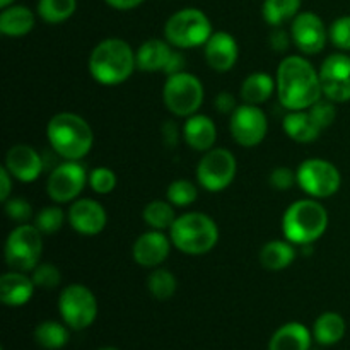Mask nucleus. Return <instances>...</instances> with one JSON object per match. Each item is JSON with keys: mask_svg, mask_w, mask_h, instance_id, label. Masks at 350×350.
Listing matches in <instances>:
<instances>
[{"mask_svg": "<svg viewBox=\"0 0 350 350\" xmlns=\"http://www.w3.org/2000/svg\"><path fill=\"white\" fill-rule=\"evenodd\" d=\"M320 82L323 98L334 103L350 101V57L345 53H332L321 64Z\"/></svg>", "mask_w": 350, "mask_h": 350, "instance_id": "4468645a", "label": "nucleus"}, {"mask_svg": "<svg viewBox=\"0 0 350 350\" xmlns=\"http://www.w3.org/2000/svg\"><path fill=\"white\" fill-rule=\"evenodd\" d=\"M303 0H265L262 16L272 27H280L286 21L294 19L299 14Z\"/></svg>", "mask_w": 350, "mask_h": 350, "instance_id": "c756f323", "label": "nucleus"}, {"mask_svg": "<svg viewBox=\"0 0 350 350\" xmlns=\"http://www.w3.org/2000/svg\"><path fill=\"white\" fill-rule=\"evenodd\" d=\"M77 9V0H38L36 12L46 24H62Z\"/></svg>", "mask_w": 350, "mask_h": 350, "instance_id": "7c9ffc66", "label": "nucleus"}, {"mask_svg": "<svg viewBox=\"0 0 350 350\" xmlns=\"http://www.w3.org/2000/svg\"><path fill=\"white\" fill-rule=\"evenodd\" d=\"M170 238L174 248L185 255H205L219 243V228L214 219L204 212H187L178 215L171 226Z\"/></svg>", "mask_w": 350, "mask_h": 350, "instance_id": "39448f33", "label": "nucleus"}, {"mask_svg": "<svg viewBox=\"0 0 350 350\" xmlns=\"http://www.w3.org/2000/svg\"><path fill=\"white\" fill-rule=\"evenodd\" d=\"M65 224V212L57 205L44 207L34 215V226L40 229L41 234H55Z\"/></svg>", "mask_w": 350, "mask_h": 350, "instance_id": "72a5a7b5", "label": "nucleus"}, {"mask_svg": "<svg viewBox=\"0 0 350 350\" xmlns=\"http://www.w3.org/2000/svg\"><path fill=\"white\" fill-rule=\"evenodd\" d=\"M147 289L157 301H167L176 293L178 280L173 272L157 267L147 277Z\"/></svg>", "mask_w": 350, "mask_h": 350, "instance_id": "473e14b6", "label": "nucleus"}, {"mask_svg": "<svg viewBox=\"0 0 350 350\" xmlns=\"http://www.w3.org/2000/svg\"><path fill=\"white\" fill-rule=\"evenodd\" d=\"M50 147L65 161H81L94 146V132L77 113H57L46 125Z\"/></svg>", "mask_w": 350, "mask_h": 350, "instance_id": "7ed1b4c3", "label": "nucleus"}, {"mask_svg": "<svg viewBox=\"0 0 350 350\" xmlns=\"http://www.w3.org/2000/svg\"><path fill=\"white\" fill-rule=\"evenodd\" d=\"M204 57L212 70L229 72L238 62V41L228 31H215L204 44Z\"/></svg>", "mask_w": 350, "mask_h": 350, "instance_id": "6ab92c4d", "label": "nucleus"}, {"mask_svg": "<svg viewBox=\"0 0 350 350\" xmlns=\"http://www.w3.org/2000/svg\"><path fill=\"white\" fill-rule=\"evenodd\" d=\"M314 338L321 345H335L345 335V320L338 313L327 311L314 321Z\"/></svg>", "mask_w": 350, "mask_h": 350, "instance_id": "cd10ccee", "label": "nucleus"}, {"mask_svg": "<svg viewBox=\"0 0 350 350\" xmlns=\"http://www.w3.org/2000/svg\"><path fill=\"white\" fill-rule=\"evenodd\" d=\"M282 129L289 139L299 144L314 142L321 133V129L317 125L308 109L287 113L282 120Z\"/></svg>", "mask_w": 350, "mask_h": 350, "instance_id": "b1692460", "label": "nucleus"}, {"mask_svg": "<svg viewBox=\"0 0 350 350\" xmlns=\"http://www.w3.org/2000/svg\"><path fill=\"white\" fill-rule=\"evenodd\" d=\"M291 38L297 50L304 55H317L328 43V29L321 17L314 12H299L291 24Z\"/></svg>", "mask_w": 350, "mask_h": 350, "instance_id": "2eb2a0df", "label": "nucleus"}, {"mask_svg": "<svg viewBox=\"0 0 350 350\" xmlns=\"http://www.w3.org/2000/svg\"><path fill=\"white\" fill-rule=\"evenodd\" d=\"M275 91V79L267 72H253L243 81L239 94L241 99L248 105L260 106L272 98Z\"/></svg>", "mask_w": 350, "mask_h": 350, "instance_id": "bb28decb", "label": "nucleus"}, {"mask_svg": "<svg viewBox=\"0 0 350 350\" xmlns=\"http://www.w3.org/2000/svg\"><path fill=\"white\" fill-rule=\"evenodd\" d=\"M183 139L190 149L207 152V150L214 149L215 142H217V126L211 116L195 113V115L188 116L185 122Z\"/></svg>", "mask_w": 350, "mask_h": 350, "instance_id": "aec40b11", "label": "nucleus"}, {"mask_svg": "<svg viewBox=\"0 0 350 350\" xmlns=\"http://www.w3.org/2000/svg\"><path fill=\"white\" fill-rule=\"evenodd\" d=\"M212 23L207 14L195 7H187L174 12L164 24V38L180 50L204 46L212 36Z\"/></svg>", "mask_w": 350, "mask_h": 350, "instance_id": "423d86ee", "label": "nucleus"}, {"mask_svg": "<svg viewBox=\"0 0 350 350\" xmlns=\"http://www.w3.org/2000/svg\"><path fill=\"white\" fill-rule=\"evenodd\" d=\"M238 163L231 150L224 147H214V149L204 152L197 166V180L202 188L211 193H219L229 188L234 181Z\"/></svg>", "mask_w": 350, "mask_h": 350, "instance_id": "9d476101", "label": "nucleus"}, {"mask_svg": "<svg viewBox=\"0 0 350 350\" xmlns=\"http://www.w3.org/2000/svg\"><path fill=\"white\" fill-rule=\"evenodd\" d=\"M173 48L166 40L159 38H150L144 41L139 46L137 53V68L142 72H164L171 57H173Z\"/></svg>", "mask_w": 350, "mask_h": 350, "instance_id": "4be33fe9", "label": "nucleus"}, {"mask_svg": "<svg viewBox=\"0 0 350 350\" xmlns=\"http://www.w3.org/2000/svg\"><path fill=\"white\" fill-rule=\"evenodd\" d=\"M311 334L304 325L291 321L272 335L269 350H310Z\"/></svg>", "mask_w": 350, "mask_h": 350, "instance_id": "a878e982", "label": "nucleus"}, {"mask_svg": "<svg viewBox=\"0 0 350 350\" xmlns=\"http://www.w3.org/2000/svg\"><path fill=\"white\" fill-rule=\"evenodd\" d=\"M34 286L31 275L19 270H10L0 277V301L5 306H24L33 297Z\"/></svg>", "mask_w": 350, "mask_h": 350, "instance_id": "412c9836", "label": "nucleus"}, {"mask_svg": "<svg viewBox=\"0 0 350 350\" xmlns=\"http://www.w3.org/2000/svg\"><path fill=\"white\" fill-rule=\"evenodd\" d=\"M36 24L33 10L24 5H9L0 12V33L9 38H23Z\"/></svg>", "mask_w": 350, "mask_h": 350, "instance_id": "5701e85b", "label": "nucleus"}, {"mask_svg": "<svg viewBox=\"0 0 350 350\" xmlns=\"http://www.w3.org/2000/svg\"><path fill=\"white\" fill-rule=\"evenodd\" d=\"M178 126L174 125V122H167L164 123L163 126V135H164V142H167L170 146H174V142L178 140Z\"/></svg>", "mask_w": 350, "mask_h": 350, "instance_id": "de8ad7c7", "label": "nucleus"}, {"mask_svg": "<svg viewBox=\"0 0 350 350\" xmlns=\"http://www.w3.org/2000/svg\"><path fill=\"white\" fill-rule=\"evenodd\" d=\"M43 253V234L34 224H19L9 232L3 245V258L10 270L33 272Z\"/></svg>", "mask_w": 350, "mask_h": 350, "instance_id": "0eeeda50", "label": "nucleus"}, {"mask_svg": "<svg viewBox=\"0 0 350 350\" xmlns=\"http://www.w3.org/2000/svg\"><path fill=\"white\" fill-rule=\"evenodd\" d=\"M214 106L219 113H222V115H232L234 109L238 108V105H236V98L228 91H222L215 96Z\"/></svg>", "mask_w": 350, "mask_h": 350, "instance_id": "79ce46f5", "label": "nucleus"}, {"mask_svg": "<svg viewBox=\"0 0 350 350\" xmlns=\"http://www.w3.org/2000/svg\"><path fill=\"white\" fill-rule=\"evenodd\" d=\"M89 174L79 161H64L51 171L46 180V193L55 204H68L81 197Z\"/></svg>", "mask_w": 350, "mask_h": 350, "instance_id": "ddd939ff", "label": "nucleus"}, {"mask_svg": "<svg viewBox=\"0 0 350 350\" xmlns=\"http://www.w3.org/2000/svg\"><path fill=\"white\" fill-rule=\"evenodd\" d=\"M269 183L270 187L275 188V190L279 191L291 190V188L297 185V173L291 170V167H284V166L275 167V170L270 173Z\"/></svg>", "mask_w": 350, "mask_h": 350, "instance_id": "a19ab883", "label": "nucleus"}, {"mask_svg": "<svg viewBox=\"0 0 350 350\" xmlns=\"http://www.w3.org/2000/svg\"><path fill=\"white\" fill-rule=\"evenodd\" d=\"M297 185L311 198H328L342 187V174L334 163L321 157L303 161L297 167Z\"/></svg>", "mask_w": 350, "mask_h": 350, "instance_id": "1a4fd4ad", "label": "nucleus"}, {"mask_svg": "<svg viewBox=\"0 0 350 350\" xmlns=\"http://www.w3.org/2000/svg\"><path fill=\"white\" fill-rule=\"evenodd\" d=\"M105 2L116 10H132L139 7L140 3L146 2V0H105Z\"/></svg>", "mask_w": 350, "mask_h": 350, "instance_id": "49530a36", "label": "nucleus"}, {"mask_svg": "<svg viewBox=\"0 0 350 350\" xmlns=\"http://www.w3.org/2000/svg\"><path fill=\"white\" fill-rule=\"evenodd\" d=\"M99 350H118V349H113V347H105V349H99Z\"/></svg>", "mask_w": 350, "mask_h": 350, "instance_id": "8fccbe9b", "label": "nucleus"}, {"mask_svg": "<svg viewBox=\"0 0 350 350\" xmlns=\"http://www.w3.org/2000/svg\"><path fill=\"white\" fill-rule=\"evenodd\" d=\"M89 74L101 85H120L137 68V53L122 38H106L89 55Z\"/></svg>", "mask_w": 350, "mask_h": 350, "instance_id": "f03ea898", "label": "nucleus"}, {"mask_svg": "<svg viewBox=\"0 0 350 350\" xmlns=\"http://www.w3.org/2000/svg\"><path fill=\"white\" fill-rule=\"evenodd\" d=\"M229 132L238 146L252 149L265 140L269 132V120L260 106L243 103L229 118Z\"/></svg>", "mask_w": 350, "mask_h": 350, "instance_id": "f8f14e48", "label": "nucleus"}, {"mask_svg": "<svg viewBox=\"0 0 350 350\" xmlns=\"http://www.w3.org/2000/svg\"><path fill=\"white\" fill-rule=\"evenodd\" d=\"M58 310L65 323L74 330H84L98 317V301L92 291L82 284H70L58 297Z\"/></svg>", "mask_w": 350, "mask_h": 350, "instance_id": "9b49d317", "label": "nucleus"}, {"mask_svg": "<svg viewBox=\"0 0 350 350\" xmlns=\"http://www.w3.org/2000/svg\"><path fill=\"white\" fill-rule=\"evenodd\" d=\"M328 38L332 44L342 51H350V16L335 19L328 27Z\"/></svg>", "mask_w": 350, "mask_h": 350, "instance_id": "58836bf2", "label": "nucleus"}, {"mask_svg": "<svg viewBox=\"0 0 350 350\" xmlns=\"http://www.w3.org/2000/svg\"><path fill=\"white\" fill-rule=\"evenodd\" d=\"M328 222L327 208L317 198L296 200L284 212V238L293 245L310 246L327 232Z\"/></svg>", "mask_w": 350, "mask_h": 350, "instance_id": "20e7f679", "label": "nucleus"}, {"mask_svg": "<svg viewBox=\"0 0 350 350\" xmlns=\"http://www.w3.org/2000/svg\"><path fill=\"white\" fill-rule=\"evenodd\" d=\"M335 105H337V103L330 101V99L327 98H321L318 99L310 109H308L310 115L313 116V120L317 122V125L320 126L321 130L334 125V122L337 120V108H335Z\"/></svg>", "mask_w": 350, "mask_h": 350, "instance_id": "4c0bfd02", "label": "nucleus"}, {"mask_svg": "<svg viewBox=\"0 0 350 350\" xmlns=\"http://www.w3.org/2000/svg\"><path fill=\"white\" fill-rule=\"evenodd\" d=\"M34 340L46 350H58L68 340V332L58 321H43L34 330Z\"/></svg>", "mask_w": 350, "mask_h": 350, "instance_id": "2f4dec72", "label": "nucleus"}, {"mask_svg": "<svg viewBox=\"0 0 350 350\" xmlns=\"http://www.w3.org/2000/svg\"><path fill=\"white\" fill-rule=\"evenodd\" d=\"M12 3H14V0H0V7H2V9L12 5Z\"/></svg>", "mask_w": 350, "mask_h": 350, "instance_id": "09e8293b", "label": "nucleus"}, {"mask_svg": "<svg viewBox=\"0 0 350 350\" xmlns=\"http://www.w3.org/2000/svg\"><path fill=\"white\" fill-rule=\"evenodd\" d=\"M68 224L77 234L96 236L105 231L108 214L99 202L92 198H77L68 208Z\"/></svg>", "mask_w": 350, "mask_h": 350, "instance_id": "dca6fc26", "label": "nucleus"}, {"mask_svg": "<svg viewBox=\"0 0 350 350\" xmlns=\"http://www.w3.org/2000/svg\"><path fill=\"white\" fill-rule=\"evenodd\" d=\"M116 174L115 171L109 170V167L99 166L89 173V187L92 188V191L98 195H108L111 193L116 188Z\"/></svg>", "mask_w": 350, "mask_h": 350, "instance_id": "c9c22d12", "label": "nucleus"}, {"mask_svg": "<svg viewBox=\"0 0 350 350\" xmlns=\"http://www.w3.org/2000/svg\"><path fill=\"white\" fill-rule=\"evenodd\" d=\"M204 84L190 72L167 75L163 88V101L167 111L180 118H188L200 109L204 103Z\"/></svg>", "mask_w": 350, "mask_h": 350, "instance_id": "6e6552de", "label": "nucleus"}, {"mask_svg": "<svg viewBox=\"0 0 350 350\" xmlns=\"http://www.w3.org/2000/svg\"><path fill=\"white\" fill-rule=\"evenodd\" d=\"M142 217L149 228L156 231H166V229H171L178 215L174 212V205L170 200H152L144 207Z\"/></svg>", "mask_w": 350, "mask_h": 350, "instance_id": "c85d7f7f", "label": "nucleus"}, {"mask_svg": "<svg viewBox=\"0 0 350 350\" xmlns=\"http://www.w3.org/2000/svg\"><path fill=\"white\" fill-rule=\"evenodd\" d=\"M5 170L21 183H33L43 173V159L34 147L27 144L12 146L5 154Z\"/></svg>", "mask_w": 350, "mask_h": 350, "instance_id": "a211bd4d", "label": "nucleus"}, {"mask_svg": "<svg viewBox=\"0 0 350 350\" xmlns=\"http://www.w3.org/2000/svg\"><path fill=\"white\" fill-rule=\"evenodd\" d=\"M185 64H187V62H185L183 53H180V51H173V57H171L170 64H167L166 70H164V72H166L167 75H173V74H178V72H183Z\"/></svg>", "mask_w": 350, "mask_h": 350, "instance_id": "a18cd8bd", "label": "nucleus"}, {"mask_svg": "<svg viewBox=\"0 0 350 350\" xmlns=\"http://www.w3.org/2000/svg\"><path fill=\"white\" fill-rule=\"evenodd\" d=\"M275 92L280 105L289 111L310 109L323 98L320 74L301 55H289L280 62L275 75Z\"/></svg>", "mask_w": 350, "mask_h": 350, "instance_id": "f257e3e1", "label": "nucleus"}, {"mask_svg": "<svg viewBox=\"0 0 350 350\" xmlns=\"http://www.w3.org/2000/svg\"><path fill=\"white\" fill-rule=\"evenodd\" d=\"M291 40H293L291 34H287L282 27H275L272 31V34H270V46L275 51H279V53H284L289 48Z\"/></svg>", "mask_w": 350, "mask_h": 350, "instance_id": "37998d69", "label": "nucleus"}, {"mask_svg": "<svg viewBox=\"0 0 350 350\" xmlns=\"http://www.w3.org/2000/svg\"><path fill=\"white\" fill-rule=\"evenodd\" d=\"M31 279H33L34 286L40 287V289H55V287L60 286L62 273L58 267L51 265V263H40L31 272Z\"/></svg>", "mask_w": 350, "mask_h": 350, "instance_id": "e433bc0d", "label": "nucleus"}, {"mask_svg": "<svg viewBox=\"0 0 350 350\" xmlns=\"http://www.w3.org/2000/svg\"><path fill=\"white\" fill-rule=\"evenodd\" d=\"M198 198V190L191 181L174 180L166 190V200H170L174 207H188Z\"/></svg>", "mask_w": 350, "mask_h": 350, "instance_id": "f704fd0d", "label": "nucleus"}, {"mask_svg": "<svg viewBox=\"0 0 350 350\" xmlns=\"http://www.w3.org/2000/svg\"><path fill=\"white\" fill-rule=\"evenodd\" d=\"M171 238L163 231H147L135 239L132 246V258L137 265L146 269H157L161 263L166 262L171 252Z\"/></svg>", "mask_w": 350, "mask_h": 350, "instance_id": "f3484780", "label": "nucleus"}, {"mask_svg": "<svg viewBox=\"0 0 350 350\" xmlns=\"http://www.w3.org/2000/svg\"><path fill=\"white\" fill-rule=\"evenodd\" d=\"M12 174L5 170V166L0 167V200L7 202L12 193Z\"/></svg>", "mask_w": 350, "mask_h": 350, "instance_id": "c03bdc74", "label": "nucleus"}, {"mask_svg": "<svg viewBox=\"0 0 350 350\" xmlns=\"http://www.w3.org/2000/svg\"><path fill=\"white\" fill-rule=\"evenodd\" d=\"M258 260L260 265L269 272H280L293 265L296 260V250L293 243L287 239H272L262 246Z\"/></svg>", "mask_w": 350, "mask_h": 350, "instance_id": "393cba45", "label": "nucleus"}, {"mask_svg": "<svg viewBox=\"0 0 350 350\" xmlns=\"http://www.w3.org/2000/svg\"><path fill=\"white\" fill-rule=\"evenodd\" d=\"M3 211L10 221L19 222V224H27V221L33 219V207L24 198H9L3 202Z\"/></svg>", "mask_w": 350, "mask_h": 350, "instance_id": "ea45409f", "label": "nucleus"}]
</instances>
